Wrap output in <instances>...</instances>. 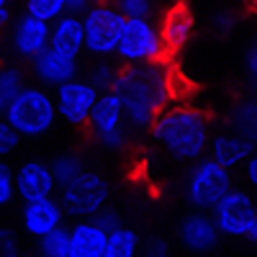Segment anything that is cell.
Returning a JSON list of instances; mask_svg holds the SVG:
<instances>
[{"label": "cell", "mask_w": 257, "mask_h": 257, "mask_svg": "<svg viewBox=\"0 0 257 257\" xmlns=\"http://www.w3.org/2000/svg\"><path fill=\"white\" fill-rule=\"evenodd\" d=\"M229 190H231V170H226L211 157L198 160V165L190 170L188 185H185L188 201L203 213L216 208Z\"/></svg>", "instance_id": "4"}, {"label": "cell", "mask_w": 257, "mask_h": 257, "mask_svg": "<svg viewBox=\"0 0 257 257\" xmlns=\"http://www.w3.org/2000/svg\"><path fill=\"white\" fill-rule=\"evenodd\" d=\"M244 175H247L249 185L257 188V149H254V155H252V157L247 160V165H244Z\"/></svg>", "instance_id": "34"}, {"label": "cell", "mask_w": 257, "mask_h": 257, "mask_svg": "<svg viewBox=\"0 0 257 257\" xmlns=\"http://www.w3.org/2000/svg\"><path fill=\"white\" fill-rule=\"evenodd\" d=\"M157 144L178 160H198L211 144V121L198 108H165L152 126Z\"/></svg>", "instance_id": "2"}, {"label": "cell", "mask_w": 257, "mask_h": 257, "mask_svg": "<svg viewBox=\"0 0 257 257\" xmlns=\"http://www.w3.org/2000/svg\"><path fill=\"white\" fill-rule=\"evenodd\" d=\"M254 144L242 139L239 134H234L231 128H224L216 137H211L208 144V155L211 160H216L219 165H224L226 170H234L239 165H247V160L254 155Z\"/></svg>", "instance_id": "14"}, {"label": "cell", "mask_w": 257, "mask_h": 257, "mask_svg": "<svg viewBox=\"0 0 257 257\" xmlns=\"http://www.w3.org/2000/svg\"><path fill=\"white\" fill-rule=\"evenodd\" d=\"M62 11H67V0H26V13L39 21H59Z\"/></svg>", "instance_id": "25"}, {"label": "cell", "mask_w": 257, "mask_h": 257, "mask_svg": "<svg viewBox=\"0 0 257 257\" xmlns=\"http://www.w3.org/2000/svg\"><path fill=\"white\" fill-rule=\"evenodd\" d=\"M108 244V231L100 229L93 219L77 221L70 229V257H103Z\"/></svg>", "instance_id": "17"}, {"label": "cell", "mask_w": 257, "mask_h": 257, "mask_svg": "<svg viewBox=\"0 0 257 257\" xmlns=\"http://www.w3.org/2000/svg\"><path fill=\"white\" fill-rule=\"evenodd\" d=\"M18 144H21V134L3 118V121H0V157L13 155L18 149Z\"/></svg>", "instance_id": "28"}, {"label": "cell", "mask_w": 257, "mask_h": 257, "mask_svg": "<svg viewBox=\"0 0 257 257\" xmlns=\"http://www.w3.org/2000/svg\"><path fill=\"white\" fill-rule=\"evenodd\" d=\"M6 24H8V11H6V8H0V29H3Z\"/></svg>", "instance_id": "36"}, {"label": "cell", "mask_w": 257, "mask_h": 257, "mask_svg": "<svg viewBox=\"0 0 257 257\" xmlns=\"http://www.w3.org/2000/svg\"><path fill=\"white\" fill-rule=\"evenodd\" d=\"M126 18L113 6H95L85 11L82 29H85V49L93 54H111L118 49Z\"/></svg>", "instance_id": "7"}, {"label": "cell", "mask_w": 257, "mask_h": 257, "mask_svg": "<svg viewBox=\"0 0 257 257\" xmlns=\"http://www.w3.org/2000/svg\"><path fill=\"white\" fill-rule=\"evenodd\" d=\"M252 8H254V13H257V0H252Z\"/></svg>", "instance_id": "38"}, {"label": "cell", "mask_w": 257, "mask_h": 257, "mask_svg": "<svg viewBox=\"0 0 257 257\" xmlns=\"http://www.w3.org/2000/svg\"><path fill=\"white\" fill-rule=\"evenodd\" d=\"M13 47L21 57H31L36 59L41 52H47L52 47V29L47 21L39 18H21L16 29H13Z\"/></svg>", "instance_id": "13"}, {"label": "cell", "mask_w": 257, "mask_h": 257, "mask_svg": "<svg viewBox=\"0 0 257 257\" xmlns=\"http://www.w3.org/2000/svg\"><path fill=\"white\" fill-rule=\"evenodd\" d=\"M244 70H247V75L252 80H257V39L252 41V44L247 47V52H244Z\"/></svg>", "instance_id": "32"}, {"label": "cell", "mask_w": 257, "mask_h": 257, "mask_svg": "<svg viewBox=\"0 0 257 257\" xmlns=\"http://www.w3.org/2000/svg\"><path fill=\"white\" fill-rule=\"evenodd\" d=\"M190 31H193V13L185 0H178V3H173L165 11L162 24H160V34H162L167 54L178 52L190 39Z\"/></svg>", "instance_id": "16"}, {"label": "cell", "mask_w": 257, "mask_h": 257, "mask_svg": "<svg viewBox=\"0 0 257 257\" xmlns=\"http://www.w3.org/2000/svg\"><path fill=\"white\" fill-rule=\"evenodd\" d=\"M39 254L41 257H70V229H54L52 234L39 239Z\"/></svg>", "instance_id": "24"}, {"label": "cell", "mask_w": 257, "mask_h": 257, "mask_svg": "<svg viewBox=\"0 0 257 257\" xmlns=\"http://www.w3.org/2000/svg\"><path fill=\"white\" fill-rule=\"evenodd\" d=\"M85 47V29L82 21L75 16H62L52 29V49L64 57H77Z\"/></svg>", "instance_id": "19"}, {"label": "cell", "mask_w": 257, "mask_h": 257, "mask_svg": "<svg viewBox=\"0 0 257 257\" xmlns=\"http://www.w3.org/2000/svg\"><path fill=\"white\" fill-rule=\"evenodd\" d=\"M8 3H11V0H0V8H6Z\"/></svg>", "instance_id": "37"}, {"label": "cell", "mask_w": 257, "mask_h": 257, "mask_svg": "<svg viewBox=\"0 0 257 257\" xmlns=\"http://www.w3.org/2000/svg\"><path fill=\"white\" fill-rule=\"evenodd\" d=\"M142 257H170V249L162 239H155V242H149V247L144 249Z\"/></svg>", "instance_id": "33"}, {"label": "cell", "mask_w": 257, "mask_h": 257, "mask_svg": "<svg viewBox=\"0 0 257 257\" xmlns=\"http://www.w3.org/2000/svg\"><path fill=\"white\" fill-rule=\"evenodd\" d=\"M16 196V173L0 160V208H6Z\"/></svg>", "instance_id": "26"}, {"label": "cell", "mask_w": 257, "mask_h": 257, "mask_svg": "<svg viewBox=\"0 0 257 257\" xmlns=\"http://www.w3.org/2000/svg\"><path fill=\"white\" fill-rule=\"evenodd\" d=\"M116 52L128 64H152L165 62L167 57L162 34L157 26L149 24V18H126Z\"/></svg>", "instance_id": "6"}, {"label": "cell", "mask_w": 257, "mask_h": 257, "mask_svg": "<svg viewBox=\"0 0 257 257\" xmlns=\"http://www.w3.org/2000/svg\"><path fill=\"white\" fill-rule=\"evenodd\" d=\"M116 77H118V72L111 67V64H100V67H95L93 70V77H90V82L95 85L98 90H113V82H116Z\"/></svg>", "instance_id": "29"}, {"label": "cell", "mask_w": 257, "mask_h": 257, "mask_svg": "<svg viewBox=\"0 0 257 257\" xmlns=\"http://www.w3.org/2000/svg\"><path fill=\"white\" fill-rule=\"evenodd\" d=\"M52 173H54L57 185L64 188V185H70L75 178H80V175L85 173V162H82V157L75 155V152H64V155H59V157L52 162Z\"/></svg>", "instance_id": "23"}, {"label": "cell", "mask_w": 257, "mask_h": 257, "mask_svg": "<svg viewBox=\"0 0 257 257\" xmlns=\"http://www.w3.org/2000/svg\"><path fill=\"white\" fill-rule=\"evenodd\" d=\"M85 6H88V0H67V11L75 16V13H82Z\"/></svg>", "instance_id": "35"}, {"label": "cell", "mask_w": 257, "mask_h": 257, "mask_svg": "<svg viewBox=\"0 0 257 257\" xmlns=\"http://www.w3.org/2000/svg\"><path fill=\"white\" fill-rule=\"evenodd\" d=\"M219 237H221V231L216 221H213V216H206L203 211L190 213L180 224V242L190 252H211L219 244Z\"/></svg>", "instance_id": "15"}, {"label": "cell", "mask_w": 257, "mask_h": 257, "mask_svg": "<svg viewBox=\"0 0 257 257\" xmlns=\"http://www.w3.org/2000/svg\"><path fill=\"white\" fill-rule=\"evenodd\" d=\"M54 188H57V180L52 173V165H47V162L29 160L16 170V193L24 203L52 198Z\"/></svg>", "instance_id": "11"}, {"label": "cell", "mask_w": 257, "mask_h": 257, "mask_svg": "<svg viewBox=\"0 0 257 257\" xmlns=\"http://www.w3.org/2000/svg\"><path fill=\"white\" fill-rule=\"evenodd\" d=\"M229 128L257 147V100H242L229 116Z\"/></svg>", "instance_id": "20"}, {"label": "cell", "mask_w": 257, "mask_h": 257, "mask_svg": "<svg viewBox=\"0 0 257 257\" xmlns=\"http://www.w3.org/2000/svg\"><path fill=\"white\" fill-rule=\"evenodd\" d=\"M98 98L100 90L90 80H70L57 88V113L72 126H85L93 116Z\"/></svg>", "instance_id": "10"}, {"label": "cell", "mask_w": 257, "mask_h": 257, "mask_svg": "<svg viewBox=\"0 0 257 257\" xmlns=\"http://www.w3.org/2000/svg\"><path fill=\"white\" fill-rule=\"evenodd\" d=\"M64 221V206L57 203L54 198H44V201H34L24 206V213H21V224H24V231L31 234V237L41 239L52 234L54 229H59Z\"/></svg>", "instance_id": "12"}, {"label": "cell", "mask_w": 257, "mask_h": 257, "mask_svg": "<svg viewBox=\"0 0 257 257\" xmlns=\"http://www.w3.org/2000/svg\"><path fill=\"white\" fill-rule=\"evenodd\" d=\"M254 201H257V196H254Z\"/></svg>", "instance_id": "39"}, {"label": "cell", "mask_w": 257, "mask_h": 257, "mask_svg": "<svg viewBox=\"0 0 257 257\" xmlns=\"http://www.w3.org/2000/svg\"><path fill=\"white\" fill-rule=\"evenodd\" d=\"M34 70H36V77L44 80L47 85H64L70 80H77V64L72 57H64L59 52H54L52 47L47 52H41L36 59H34Z\"/></svg>", "instance_id": "18"}, {"label": "cell", "mask_w": 257, "mask_h": 257, "mask_svg": "<svg viewBox=\"0 0 257 257\" xmlns=\"http://www.w3.org/2000/svg\"><path fill=\"white\" fill-rule=\"evenodd\" d=\"M123 121H126V111H123V103H121L118 93H113V90L100 93L95 108H93V116L88 121L93 137L108 149H121L126 142Z\"/></svg>", "instance_id": "9"}, {"label": "cell", "mask_w": 257, "mask_h": 257, "mask_svg": "<svg viewBox=\"0 0 257 257\" xmlns=\"http://www.w3.org/2000/svg\"><path fill=\"white\" fill-rule=\"evenodd\" d=\"M108 201V185L98 173H85L62 188V206L70 216L95 219Z\"/></svg>", "instance_id": "8"}, {"label": "cell", "mask_w": 257, "mask_h": 257, "mask_svg": "<svg viewBox=\"0 0 257 257\" xmlns=\"http://www.w3.org/2000/svg\"><path fill=\"white\" fill-rule=\"evenodd\" d=\"M116 11L123 18H149V0H116Z\"/></svg>", "instance_id": "27"}, {"label": "cell", "mask_w": 257, "mask_h": 257, "mask_svg": "<svg viewBox=\"0 0 257 257\" xmlns=\"http://www.w3.org/2000/svg\"><path fill=\"white\" fill-rule=\"evenodd\" d=\"M93 221H95L100 229H105L108 234H111V231H116V229H121V221H118V216H116L113 211H105V208L98 213V216H95Z\"/></svg>", "instance_id": "31"}, {"label": "cell", "mask_w": 257, "mask_h": 257, "mask_svg": "<svg viewBox=\"0 0 257 257\" xmlns=\"http://www.w3.org/2000/svg\"><path fill=\"white\" fill-rule=\"evenodd\" d=\"M113 93H118L126 121L134 128L155 126L165 105L170 103V93H173L165 62L132 64V67L121 70L113 82Z\"/></svg>", "instance_id": "1"}, {"label": "cell", "mask_w": 257, "mask_h": 257, "mask_svg": "<svg viewBox=\"0 0 257 257\" xmlns=\"http://www.w3.org/2000/svg\"><path fill=\"white\" fill-rule=\"evenodd\" d=\"M57 100L41 88H24L8 105L6 121L21 137H44L57 121Z\"/></svg>", "instance_id": "3"}, {"label": "cell", "mask_w": 257, "mask_h": 257, "mask_svg": "<svg viewBox=\"0 0 257 257\" xmlns=\"http://www.w3.org/2000/svg\"><path fill=\"white\" fill-rule=\"evenodd\" d=\"M213 221L226 237H239L257 244V201L247 190L231 188L213 208Z\"/></svg>", "instance_id": "5"}, {"label": "cell", "mask_w": 257, "mask_h": 257, "mask_svg": "<svg viewBox=\"0 0 257 257\" xmlns=\"http://www.w3.org/2000/svg\"><path fill=\"white\" fill-rule=\"evenodd\" d=\"M139 254V234L134 229H116L108 234V244H105L103 257H137Z\"/></svg>", "instance_id": "21"}, {"label": "cell", "mask_w": 257, "mask_h": 257, "mask_svg": "<svg viewBox=\"0 0 257 257\" xmlns=\"http://www.w3.org/2000/svg\"><path fill=\"white\" fill-rule=\"evenodd\" d=\"M24 90V75L13 64H3L0 67V113L8 111V105L18 98V93Z\"/></svg>", "instance_id": "22"}, {"label": "cell", "mask_w": 257, "mask_h": 257, "mask_svg": "<svg viewBox=\"0 0 257 257\" xmlns=\"http://www.w3.org/2000/svg\"><path fill=\"white\" fill-rule=\"evenodd\" d=\"M0 257H18V239L11 229H0Z\"/></svg>", "instance_id": "30"}]
</instances>
